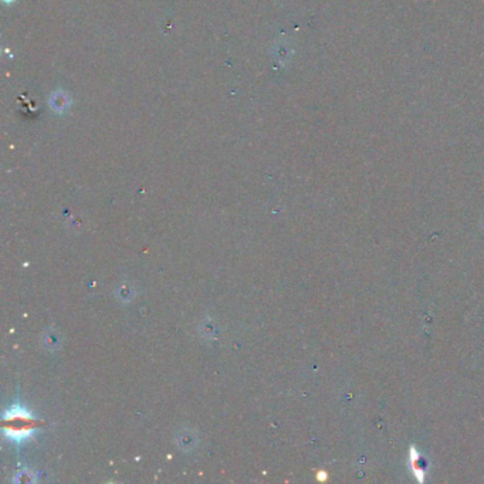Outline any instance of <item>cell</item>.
I'll list each match as a JSON object with an SVG mask.
<instances>
[{"label":"cell","instance_id":"4","mask_svg":"<svg viewBox=\"0 0 484 484\" xmlns=\"http://www.w3.org/2000/svg\"><path fill=\"white\" fill-rule=\"evenodd\" d=\"M117 294H118V297H119V298H121L123 301H131L132 298H131V297H128V294H131L132 297H134L135 293L132 291V290H129V287L127 286V284H124V286H121V287L117 290Z\"/></svg>","mask_w":484,"mask_h":484},{"label":"cell","instance_id":"3","mask_svg":"<svg viewBox=\"0 0 484 484\" xmlns=\"http://www.w3.org/2000/svg\"><path fill=\"white\" fill-rule=\"evenodd\" d=\"M43 341L44 347H46V350L47 351L58 350L60 345H62V337H60V334L55 331V330H49V331L46 332Z\"/></svg>","mask_w":484,"mask_h":484},{"label":"cell","instance_id":"1","mask_svg":"<svg viewBox=\"0 0 484 484\" xmlns=\"http://www.w3.org/2000/svg\"><path fill=\"white\" fill-rule=\"evenodd\" d=\"M3 420L10 422V425H6L3 428V433L6 436V439L17 446L25 445L26 441L33 440L40 433V428H37L33 423V420H36V417L33 416V413L26 408L25 404H22V400L18 398L7 408L3 415Z\"/></svg>","mask_w":484,"mask_h":484},{"label":"cell","instance_id":"2","mask_svg":"<svg viewBox=\"0 0 484 484\" xmlns=\"http://www.w3.org/2000/svg\"><path fill=\"white\" fill-rule=\"evenodd\" d=\"M196 443H197V436L195 432H192V430H185L182 432L178 437V445L179 448L184 449L185 452H190V450H193V449L196 448Z\"/></svg>","mask_w":484,"mask_h":484}]
</instances>
